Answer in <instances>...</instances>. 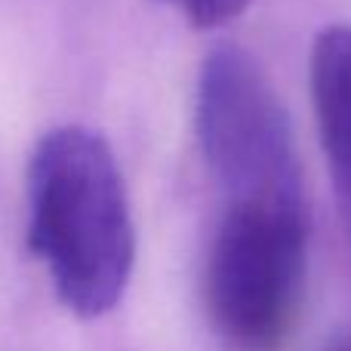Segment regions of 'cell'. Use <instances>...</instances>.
<instances>
[{"mask_svg":"<svg viewBox=\"0 0 351 351\" xmlns=\"http://www.w3.org/2000/svg\"><path fill=\"white\" fill-rule=\"evenodd\" d=\"M308 271L305 206L225 204L204 271V302L234 351H278L302 308Z\"/></svg>","mask_w":351,"mask_h":351,"instance_id":"2","label":"cell"},{"mask_svg":"<svg viewBox=\"0 0 351 351\" xmlns=\"http://www.w3.org/2000/svg\"><path fill=\"white\" fill-rule=\"evenodd\" d=\"M311 96L321 145L351 234V25H330L315 37Z\"/></svg>","mask_w":351,"mask_h":351,"instance_id":"4","label":"cell"},{"mask_svg":"<svg viewBox=\"0 0 351 351\" xmlns=\"http://www.w3.org/2000/svg\"><path fill=\"white\" fill-rule=\"evenodd\" d=\"M330 351H351V336H346V339H339V342H336V346L330 348Z\"/></svg>","mask_w":351,"mask_h":351,"instance_id":"6","label":"cell"},{"mask_svg":"<svg viewBox=\"0 0 351 351\" xmlns=\"http://www.w3.org/2000/svg\"><path fill=\"white\" fill-rule=\"evenodd\" d=\"M194 127L228 204L305 206L290 114L271 77L247 49L222 43L204 59Z\"/></svg>","mask_w":351,"mask_h":351,"instance_id":"3","label":"cell"},{"mask_svg":"<svg viewBox=\"0 0 351 351\" xmlns=\"http://www.w3.org/2000/svg\"><path fill=\"white\" fill-rule=\"evenodd\" d=\"M197 28H216L237 19L253 0H167Z\"/></svg>","mask_w":351,"mask_h":351,"instance_id":"5","label":"cell"},{"mask_svg":"<svg viewBox=\"0 0 351 351\" xmlns=\"http://www.w3.org/2000/svg\"><path fill=\"white\" fill-rule=\"evenodd\" d=\"M28 250L56 296L93 321L117 308L136 265V228L111 145L86 127H56L28 164Z\"/></svg>","mask_w":351,"mask_h":351,"instance_id":"1","label":"cell"}]
</instances>
